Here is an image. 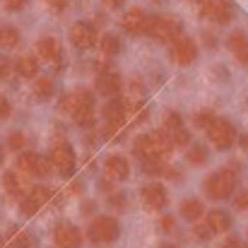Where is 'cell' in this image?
Masks as SVG:
<instances>
[{
    "label": "cell",
    "mask_w": 248,
    "mask_h": 248,
    "mask_svg": "<svg viewBox=\"0 0 248 248\" xmlns=\"http://www.w3.org/2000/svg\"><path fill=\"white\" fill-rule=\"evenodd\" d=\"M171 150H173V145L169 142L164 133H152V135H145L135 142V155L145 164H164Z\"/></svg>",
    "instance_id": "6da1fadb"
},
{
    "label": "cell",
    "mask_w": 248,
    "mask_h": 248,
    "mask_svg": "<svg viewBox=\"0 0 248 248\" xmlns=\"http://www.w3.org/2000/svg\"><path fill=\"white\" fill-rule=\"evenodd\" d=\"M61 111L68 113V116H73L80 125L87 128V125H92L94 99H92V94H89L87 89H75V92H70V94L63 96V101H61Z\"/></svg>",
    "instance_id": "7a4b0ae2"
},
{
    "label": "cell",
    "mask_w": 248,
    "mask_h": 248,
    "mask_svg": "<svg viewBox=\"0 0 248 248\" xmlns=\"http://www.w3.org/2000/svg\"><path fill=\"white\" fill-rule=\"evenodd\" d=\"M205 193L212 200H227L236 190V171L234 169H219L205 181Z\"/></svg>",
    "instance_id": "3957f363"
},
{
    "label": "cell",
    "mask_w": 248,
    "mask_h": 248,
    "mask_svg": "<svg viewBox=\"0 0 248 248\" xmlns=\"http://www.w3.org/2000/svg\"><path fill=\"white\" fill-rule=\"evenodd\" d=\"M118 234H121V227L113 217H96L87 229V239L92 244H111L118 239Z\"/></svg>",
    "instance_id": "277c9868"
},
{
    "label": "cell",
    "mask_w": 248,
    "mask_h": 248,
    "mask_svg": "<svg viewBox=\"0 0 248 248\" xmlns=\"http://www.w3.org/2000/svg\"><path fill=\"white\" fill-rule=\"evenodd\" d=\"M147 34H152L157 41L171 44L176 36H181V24L173 17H150L147 19Z\"/></svg>",
    "instance_id": "5b68a950"
},
{
    "label": "cell",
    "mask_w": 248,
    "mask_h": 248,
    "mask_svg": "<svg viewBox=\"0 0 248 248\" xmlns=\"http://www.w3.org/2000/svg\"><path fill=\"white\" fill-rule=\"evenodd\" d=\"M207 138H210V142H212L217 150H229V147L234 145V140H236V130H234V125H232L229 121L215 118V121L210 123V128H207Z\"/></svg>",
    "instance_id": "8992f818"
},
{
    "label": "cell",
    "mask_w": 248,
    "mask_h": 248,
    "mask_svg": "<svg viewBox=\"0 0 248 248\" xmlns=\"http://www.w3.org/2000/svg\"><path fill=\"white\" fill-rule=\"evenodd\" d=\"M17 171L24 173V176H48L51 173V162L41 155L22 152L17 157Z\"/></svg>",
    "instance_id": "52a82bcc"
},
{
    "label": "cell",
    "mask_w": 248,
    "mask_h": 248,
    "mask_svg": "<svg viewBox=\"0 0 248 248\" xmlns=\"http://www.w3.org/2000/svg\"><path fill=\"white\" fill-rule=\"evenodd\" d=\"M171 58H173L176 65H193L195 58H198V48H195L193 39L190 36H183V34L176 36L171 41Z\"/></svg>",
    "instance_id": "ba28073f"
},
{
    "label": "cell",
    "mask_w": 248,
    "mask_h": 248,
    "mask_svg": "<svg viewBox=\"0 0 248 248\" xmlns=\"http://www.w3.org/2000/svg\"><path fill=\"white\" fill-rule=\"evenodd\" d=\"M51 169H56L58 173L63 176H70L73 169H75V152L68 142H58L53 150H51Z\"/></svg>",
    "instance_id": "9c48e42d"
},
{
    "label": "cell",
    "mask_w": 248,
    "mask_h": 248,
    "mask_svg": "<svg viewBox=\"0 0 248 248\" xmlns=\"http://www.w3.org/2000/svg\"><path fill=\"white\" fill-rule=\"evenodd\" d=\"M200 12L219 24H224L234 17V7L227 0H200Z\"/></svg>",
    "instance_id": "30bf717a"
},
{
    "label": "cell",
    "mask_w": 248,
    "mask_h": 248,
    "mask_svg": "<svg viewBox=\"0 0 248 248\" xmlns=\"http://www.w3.org/2000/svg\"><path fill=\"white\" fill-rule=\"evenodd\" d=\"M147 15H145V10L142 7H130L125 15H123V19H121V24H123V29L128 31V34H133V36H140V34H145L147 31Z\"/></svg>",
    "instance_id": "8fae6325"
},
{
    "label": "cell",
    "mask_w": 248,
    "mask_h": 248,
    "mask_svg": "<svg viewBox=\"0 0 248 248\" xmlns=\"http://www.w3.org/2000/svg\"><path fill=\"white\" fill-rule=\"evenodd\" d=\"M53 241L58 248H80L82 246V234L73 224H58L53 232Z\"/></svg>",
    "instance_id": "7c38bea8"
},
{
    "label": "cell",
    "mask_w": 248,
    "mask_h": 248,
    "mask_svg": "<svg viewBox=\"0 0 248 248\" xmlns=\"http://www.w3.org/2000/svg\"><path fill=\"white\" fill-rule=\"evenodd\" d=\"M104 118H106V133H116V128H121L123 121H125V104H123V99H111L104 106Z\"/></svg>",
    "instance_id": "4fadbf2b"
},
{
    "label": "cell",
    "mask_w": 248,
    "mask_h": 248,
    "mask_svg": "<svg viewBox=\"0 0 248 248\" xmlns=\"http://www.w3.org/2000/svg\"><path fill=\"white\" fill-rule=\"evenodd\" d=\"M48 198H51V190H48L46 186L31 188V190L22 198V212H24V215H36L39 207L48 202Z\"/></svg>",
    "instance_id": "5bb4252c"
},
{
    "label": "cell",
    "mask_w": 248,
    "mask_h": 248,
    "mask_svg": "<svg viewBox=\"0 0 248 248\" xmlns=\"http://www.w3.org/2000/svg\"><path fill=\"white\" fill-rule=\"evenodd\" d=\"M140 195H142V205H145L147 210H162L166 205V200H169L164 186H159V183H147Z\"/></svg>",
    "instance_id": "9a60e30c"
},
{
    "label": "cell",
    "mask_w": 248,
    "mask_h": 248,
    "mask_svg": "<svg viewBox=\"0 0 248 248\" xmlns=\"http://www.w3.org/2000/svg\"><path fill=\"white\" fill-rule=\"evenodd\" d=\"M2 186L10 195H27L31 190V183H29V176L19 173V171H7L2 176Z\"/></svg>",
    "instance_id": "2e32d148"
},
{
    "label": "cell",
    "mask_w": 248,
    "mask_h": 248,
    "mask_svg": "<svg viewBox=\"0 0 248 248\" xmlns=\"http://www.w3.org/2000/svg\"><path fill=\"white\" fill-rule=\"evenodd\" d=\"M70 39H73V44H75L78 48H89V46H94V41H96V31H94V27H92L89 22H78V24H73V29H70Z\"/></svg>",
    "instance_id": "e0dca14e"
},
{
    "label": "cell",
    "mask_w": 248,
    "mask_h": 248,
    "mask_svg": "<svg viewBox=\"0 0 248 248\" xmlns=\"http://www.w3.org/2000/svg\"><path fill=\"white\" fill-rule=\"evenodd\" d=\"M36 48H39V58H41V61H46V63H51V65H61L63 53H61L58 39L46 36V39H41V41L36 44Z\"/></svg>",
    "instance_id": "ac0fdd59"
},
{
    "label": "cell",
    "mask_w": 248,
    "mask_h": 248,
    "mask_svg": "<svg viewBox=\"0 0 248 248\" xmlns=\"http://www.w3.org/2000/svg\"><path fill=\"white\" fill-rule=\"evenodd\" d=\"M121 75L118 73H113V70H104L99 78H96V89H99V94H104V96H116L118 92H121Z\"/></svg>",
    "instance_id": "d6986e66"
},
{
    "label": "cell",
    "mask_w": 248,
    "mask_h": 248,
    "mask_svg": "<svg viewBox=\"0 0 248 248\" xmlns=\"http://www.w3.org/2000/svg\"><path fill=\"white\" fill-rule=\"evenodd\" d=\"M104 171L111 181H125L130 173V166H128V159H123V157H108L104 164Z\"/></svg>",
    "instance_id": "ffe728a7"
},
{
    "label": "cell",
    "mask_w": 248,
    "mask_h": 248,
    "mask_svg": "<svg viewBox=\"0 0 248 248\" xmlns=\"http://www.w3.org/2000/svg\"><path fill=\"white\" fill-rule=\"evenodd\" d=\"M205 224L210 227L212 234H224V232H229V227H232V217H229L227 212H222V210H212V212L207 215V222H205Z\"/></svg>",
    "instance_id": "44dd1931"
},
{
    "label": "cell",
    "mask_w": 248,
    "mask_h": 248,
    "mask_svg": "<svg viewBox=\"0 0 248 248\" xmlns=\"http://www.w3.org/2000/svg\"><path fill=\"white\" fill-rule=\"evenodd\" d=\"M229 48H232V53L236 56V61L241 65H248V39L241 31H236V34L229 36Z\"/></svg>",
    "instance_id": "7402d4cb"
},
{
    "label": "cell",
    "mask_w": 248,
    "mask_h": 248,
    "mask_svg": "<svg viewBox=\"0 0 248 248\" xmlns=\"http://www.w3.org/2000/svg\"><path fill=\"white\" fill-rule=\"evenodd\" d=\"M202 212H205V207L198 198H186L181 202V217H186L188 222H198L202 217Z\"/></svg>",
    "instance_id": "603a6c76"
},
{
    "label": "cell",
    "mask_w": 248,
    "mask_h": 248,
    "mask_svg": "<svg viewBox=\"0 0 248 248\" xmlns=\"http://www.w3.org/2000/svg\"><path fill=\"white\" fill-rule=\"evenodd\" d=\"M15 68H17V73H19L22 78H34V75L39 73V63H36L34 56H22V58L15 63Z\"/></svg>",
    "instance_id": "cb8c5ba5"
},
{
    "label": "cell",
    "mask_w": 248,
    "mask_h": 248,
    "mask_svg": "<svg viewBox=\"0 0 248 248\" xmlns=\"http://www.w3.org/2000/svg\"><path fill=\"white\" fill-rule=\"evenodd\" d=\"M19 41H22V36H19V31L15 27H2L0 29V46L2 48H17Z\"/></svg>",
    "instance_id": "d4e9b609"
},
{
    "label": "cell",
    "mask_w": 248,
    "mask_h": 248,
    "mask_svg": "<svg viewBox=\"0 0 248 248\" xmlns=\"http://www.w3.org/2000/svg\"><path fill=\"white\" fill-rule=\"evenodd\" d=\"M183 130V123H181V116L178 113H169L164 118V135L169 138V142H171V138L173 135H178Z\"/></svg>",
    "instance_id": "484cf974"
},
{
    "label": "cell",
    "mask_w": 248,
    "mask_h": 248,
    "mask_svg": "<svg viewBox=\"0 0 248 248\" xmlns=\"http://www.w3.org/2000/svg\"><path fill=\"white\" fill-rule=\"evenodd\" d=\"M101 51H104L106 56H116V53H121V39H118L116 34H106V36H101Z\"/></svg>",
    "instance_id": "4316f807"
},
{
    "label": "cell",
    "mask_w": 248,
    "mask_h": 248,
    "mask_svg": "<svg viewBox=\"0 0 248 248\" xmlns=\"http://www.w3.org/2000/svg\"><path fill=\"white\" fill-rule=\"evenodd\" d=\"M53 82H51V78H39L36 82H34V94L39 96V99H48L51 94H53Z\"/></svg>",
    "instance_id": "83f0119b"
},
{
    "label": "cell",
    "mask_w": 248,
    "mask_h": 248,
    "mask_svg": "<svg viewBox=\"0 0 248 248\" xmlns=\"http://www.w3.org/2000/svg\"><path fill=\"white\" fill-rule=\"evenodd\" d=\"M188 162L193 166H200L207 162V152H205V147H193L190 152H188Z\"/></svg>",
    "instance_id": "f1b7e54d"
},
{
    "label": "cell",
    "mask_w": 248,
    "mask_h": 248,
    "mask_svg": "<svg viewBox=\"0 0 248 248\" xmlns=\"http://www.w3.org/2000/svg\"><path fill=\"white\" fill-rule=\"evenodd\" d=\"M24 135L22 133H10V138H7V145H10V150H22L24 147Z\"/></svg>",
    "instance_id": "f546056e"
},
{
    "label": "cell",
    "mask_w": 248,
    "mask_h": 248,
    "mask_svg": "<svg viewBox=\"0 0 248 248\" xmlns=\"http://www.w3.org/2000/svg\"><path fill=\"white\" fill-rule=\"evenodd\" d=\"M234 207H236L239 212H248V188L241 190V193L234 198Z\"/></svg>",
    "instance_id": "4dcf8cb0"
},
{
    "label": "cell",
    "mask_w": 248,
    "mask_h": 248,
    "mask_svg": "<svg viewBox=\"0 0 248 248\" xmlns=\"http://www.w3.org/2000/svg\"><path fill=\"white\" fill-rule=\"evenodd\" d=\"M29 244H31V236H29V234H24V232H19V234L12 239V246L15 248H27Z\"/></svg>",
    "instance_id": "1f68e13d"
},
{
    "label": "cell",
    "mask_w": 248,
    "mask_h": 248,
    "mask_svg": "<svg viewBox=\"0 0 248 248\" xmlns=\"http://www.w3.org/2000/svg\"><path fill=\"white\" fill-rule=\"evenodd\" d=\"M24 5H27V0H5V10H10V12H19V10H24Z\"/></svg>",
    "instance_id": "d6a6232c"
},
{
    "label": "cell",
    "mask_w": 248,
    "mask_h": 248,
    "mask_svg": "<svg viewBox=\"0 0 248 248\" xmlns=\"http://www.w3.org/2000/svg\"><path fill=\"white\" fill-rule=\"evenodd\" d=\"M195 236H198V239H210L212 232H210L207 224H195Z\"/></svg>",
    "instance_id": "836d02e7"
},
{
    "label": "cell",
    "mask_w": 248,
    "mask_h": 248,
    "mask_svg": "<svg viewBox=\"0 0 248 248\" xmlns=\"http://www.w3.org/2000/svg\"><path fill=\"white\" fill-rule=\"evenodd\" d=\"M212 121H215V118H212L210 113H198V121H195V123H198L200 128H210V123H212Z\"/></svg>",
    "instance_id": "e575fe53"
},
{
    "label": "cell",
    "mask_w": 248,
    "mask_h": 248,
    "mask_svg": "<svg viewBox=\"0 0 248 248\" xmlns=\"http://www.w3.org/2000/svg\"><path fill=\"white\" fill-rule=\"evenodd\" d=\"M10 116V101L5 96H0V121H5Z\"/></svg>",
    "instance_id": "d590c367"
},
{
    "label": "cell",
    "mask_w": 248,
    "mask_h": 248,
    "mask_svg": "<svg viewBox=\"0 0 248 248\" xmlns=\"http://www.w3.org/2000/svg\"><path fill=\"white\" fill-rule=\"evenodd\" d=\"M10 70H12V63L7 58H0V78H7Z\"/></svg>",
    "instance_id": "8d00e7d4"
},
{
    "label": "cell",
    "mask_w": 248,
    "mask_h": 248,
    "mask_svg": "<svg viewBox=\"0 0 248 248\" xmlns=\"http://www.w3.org/2000/svg\"><path fill=\"white\" fill-rule=\"evenodd\" d=\"M104 5H106L108 10H118V7L125 5V0H104Z\"/></svg>",
    "instance_id": "74e56055"
},
{
    "label": "cell",
    "mask_w": 248,
    "mask_h": 248,
    "mask_svg": "<svg viewBox=\"0 0 248 248\" xmlns=\"http://www.w3.org/2000/svg\"><path fill=\"white\" fill-rule=\"evenodd\" d=\"M162 229H164V232H171V229H173V217H169V215L162 217Z\"/></svg>",
    "instance_id": "f35d334b"
},
{
    "label": "cell",
    "mask_w": 248,
    "mask_h": 248,
    "mask_svg": "<svg viewBox=\"0 0 248 248\" xmlns=\"http://www.w3.org/2000/svg\"><path fill=\"white\" fill-rule=\"evenodd\" d=\"M224 248H244V244H241L239 239H234V236H232V239H227V244H224Z\"/></svg>",
    "instance_id": "ab89813d"
},
{
    "label": "cell",
    "mask_w": 248,
    "mask_h": 248,
    "mask_svg": "<svg viewBox=\"0 0 248 248\" xmlns=\"http://www.w3.org/2000/svg\"><path fill=\"white\" fill-rule=\"evenodd\" d=\"M111 202H113L116 207H123V205H125V200H123V195H113V198H111Z\"/></svg>",
    "instance_id": "60d3db41"
},
{
    "label": "cell",
    "mask_w": 248,
    "mask_h": 248,
    "mask_svg": "<svg viewBox=\"0 0 248 248\" xmlns=\"http://www.w3.org/2000/svg\"><path fill=\"white\" fill-rule=\"evenodd\" d=\"M51 7H56V10H61V7H65V0H46Z\"/></svg>",
    "instance_id": "b9f144b4"
},
{
    "label": "cell",
    "mask_w": 248,
    "mask_h": 248,
    "mask_svg": "<svg viewBox=\"0 0 248 248\" xmlns=\"http://www.w3.org/2000/svg\"><path fill=\"white\" fill-rule=\"evenodd\" d=\"M159 248H176V246H171V244H162Z\"/></svg>",
    "instance_id": "7bdbcfd3"
},
{
    "label": "cell",
    "mask_w": 248,
    "mask_h": 248,
    "mask_svg": "<svg viewBox=\"0 0 248 248\" xmlns=\"http://www.w3.org/2000/svg\"><path fill=\"white\" fill-rule=\"evenodd\" d=\"M0 164H2V147H0Z\"/></svg>",
    "instance_id": "ee69618b"
},
{
    "label": "cell",
    "mask_w": 248,
    "mask_h": 248,
    "mask_svg": "<svg viewBox=\"0 0 248 248\" xmlns=\"http://www.w3.org/2000/svg\"><path fill=\"white\" fill-rule=\"evenodd\" d=\"M0 248H2V239H0Z\"/></svg>",
    "instance_id": "f6af8a7d"
}]
</instances>
